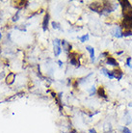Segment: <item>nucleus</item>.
<instances>
[{
  "label": "nucleus",
  "instance_id": "23",
  "mask_svg": "<svg viewBox=\"0 0 132 133\" xmlns=\"http://www.w3.org/2000/svg\"><path fill=\"white\" fill-rule=\"evenodd\" d=\"M129 106H130V107H132V103H129Z\"/></svg>",
  "mask_w": 132,
  "mask_h": 133
},
{
  "label": "nucleus",
  "instance_id": "12",
  "mask_svg": "<svg viewBox=\"0 0 132 133\" xmlns=\"http://www.w3.org/2000/svg\"><path fill=\"white\" fill-rule=\"evenodd\" d=\"M51 25H52V27H53V29H59V30H62V28H61V25L58 23V22H55V21H52V23H51Z\"/></svg>",
  "mask_w": 132,
  "mask_h": 133
},
{
  "label": "nucleus",
  "instance_id": "5",
  "mask_svg": "<svg viewBox=\"0 0 132 133\" xmlns=\"http://www.w3.org/2000/svg\"><path fill=\"white\" fill-rule=\"evenodd\" d=\"M86 49H87V51L90 53L91 62L93 63V62H95V60H96V55H95V49H93V46H90V45H87V46H86Z\"/></svg>",
  "mask_w": 132,
  "mask_h": 133
},
{
  "label": "nucleus",
  "instance_id": "3",
  "mask_svg": "<svg viewBox=\"0 0 132 133\" xmlns=\"http://www.w3.org/2000/svg\"><path fill=\"white\" fill-rule=\"evenodd\" d=\"M90 8L93 10V12L101 14L103 9V2H93L92 4L90 5Z\"/></svg>",
  "mask_w": 132,
  "mask_h": 133
},
{
  "label": "nucleus",
  "instance_id": "15",
  "mask_svg": "<svg viewBox=\"0 0 132 133\" xmlns=\"http://www.w3.org/2000/svg\"><path fill=\"white\" fill-rule=\"evenodd\" d=\"M122 133H131V130L128 128L127 126H123V128H122Z\"/></svg>",
  "mask_w": 132,
  "mask_h": 133
},
{
  "label": "nucleus",
  "instance_id": "18",
  "mask_svg": "<svg viewBox=\"0 0 132 133\" xmlns=\"http://www.w3.org/2000/svg\"><path fill=\"white\" fill-rule=\"evenodd\" d=\"M126 122H125V124H129L130 123H132V118L130 117V116H127V118H126Z\"/></svg>",
  "mask_w": 132,
  "mask_h": 133
},
{
  "label": "nucleus",
  "instance_id": "8",
  "mask_svg": "<svg viewBox=\"0 0 132 133\" xmlns=\"http://www.w3.org/2000/svg\"><path fill=\"white\" fill-rule=\"evenodd\" d=\"M113 73H114V78H117L118 80H121L123 76V72H122L121 70H114L113 71Z\"/></svg>",
  "mask_w": 132,
  "mask_h": 133
},
{
  "label": "nucleus",
  "instance_id": "14",
  "mask_svg": "<svg viewBox=\"0 0 132 133\" xmlns=\"http://www.w3.org/2000/svg\"><path fill=\"white\" fill-rule=\"evenodd\" d=\"M108 72H109V71H108L106 68H101V73H102L103 75L107 76Z\"/></svg>",
  "mask_w": 132,
  "mask_h": 133
},
{
  "label": "nucleus",
  "instance_id": "2",
  "mask_svg": "<svg viewBox=\"0 0 132 133\" xmlns=\"http://www.w3.org/2000/svg\"><path fill=\"white\" fill-rule=\"evenodd\" d=\"M53 48H54V55L55 57H58L62 52V47H61V41L59 39H55L53 41Z\"/></svg>",
  "mask_w": 132,
  "mask_h": 133
},
{
  "label": "nucleus",
  "instance_id": "7",
  "mask_svg": "<svg viewBox=\"0 0 132 133\" xmlns=\"http://www.w3.org/2000/svg\"><path fill=\"white\" fill-rule=\"evenodd\" d=\"M97 93H98V96L103 97V98H107V95H106V92H105V89H104L103 86H100V87L98 88V90L97 91Z\"/></svg>",
  "mask_w": 132,
  "mask_h": 133
},
{
  "label": "nucleus",
  "instance_id": "1",
  "mask_svg": "<svg viewBox=\"0 0 132 133\" xmlns=\"http://www.w3.org/2000/svg\"><path fill=\"white\" fill-rule=\"evenodd\" d=\"M123 19L132 21V5L129 1H121Z\"/></svg>",
  "mask_w": 132,
  "mask_h": 133
},
{
  "label": "nucleus",
  "instance_id": "9",
  "mask_svg": "<svg viewBox=\"0 0 132 133\" xmlns=\"http://www.w3.org/2000/svg\"><path fill=\"white\" fill-rule=\"evenodd\" d=\"M48 22H49V14H46L44 15V20H43V29H44V31H46V30H47Z\"/></svg>",
  "mask_w": 132,
  "mask_h": 133
},
{
  "label": "nucleus",
  "instance_id": "4",
  "mask_svg": "<svg viewBox=\"0 0 132 133\" xmlns=\"http://www.w3.org/2000/svg\"><path fill=\"white\" fill-rule=\"evenodd\" d=\"M111 34L116 38H122V30L120 26H115L111 30Z\"/></svg>",
  "mask_w": 132,
  "mask_h": 133
},
{
  "label": "nucleus",
  "instance_id": "21",
  "mask_svg": "<svg viewBox=\"0 0 132 133\" xmlns=\"http://www.w3.org/2000/svg\"><path fill=\"white\" fill-rule=\"evenodd\" d=\"M58 64H59V66H62V65H63V62H62V61H58Z\"/></svg>",
  "mask_w": 132,
  "mask_h": 133
},
{
  "label": "nucleus",
  "instance_id": "16",
  "mask_svg": "<svg viewBox=\"0 0 132 133\" xmlns=\"http://www.w3.org/2000/svg\"><path fill=\"white\" fill-rule=\"evenodd\" d=\"M126 66H129V68H132V66H131V57H128L126 59Z\"/></svg>",
  "mask_w": 132,
  "mask_h": 133
},
{
  "label": "nucleus",
  "instance_id": "11",
  "mask_svg": "<svg viewBox=\"0 0 132 133\" xmlns=\"http://www.w3.org/2000/svg\"><path fill=\"white\" fill-rule=\"evenodd\" d=\"M78 39L80 40L81 43H85V42H87L89 40V34H85V35L81 36V37H78Z\"/></svg>",
  "mask_w": 132,
  "mask_h": 133
},
{
  "label": "nucleus",
  "instance_id": "20",
  "mask_svg": "<svg viewBox=\"0 0 132 133\" xmlns=\"http://www.w3.org/2000/svg\"><path fill=\"white\" fill-rule=\"evenodd\" d=\"M89 133H98V132H97V130L95 128H91L89 130Z\"/></svg>",
  "mask_w": 132,
  "mask_h": 133
},
{
  "label": "nucleus",
  "instance_id": "22",
  "mask_svg": "<svg viewBox=\"0 0 132 133\" xmlns=\"http://www.w3.org/2000/svg\"><path fill=\"white\" fill-rule=\"evenodd\" d=\"M1 38H2V34H1V32H0V40H1Z\"/></svg>",
  "mask_w": 132,
  "mask_h": 133
},
{
  "label": "nucleus",
  "instance_id": "10",
  "mask_svg": "<svg viewBox=\"0 0 132 133\" xmlns=\"http://www.w3.org/2000/svg\"><path fill=\"white\" fill-rule=\"evenodd\" d=\"M15 78V73H9V75L7 77V84H13Z\"/></svg>",
  "mask_w": 132,
  "mask_h": 133
},
{
  "label": "nucleus",
  "instance_id": "19",
  "mask_svg": "<svg viewBox=\"0 0 132 133\" xmlns=\"http://www.w3.org/2000/svg\"><path fill=\"white\" fill-rule=\"evenodd\" d=\"M18 14H20V12H17V14H15V16L13 18V21H16V20H18Z\"/></svg>",
  "mask_w": 132,
  "mask_h": 133
},
{
  "label": "nucleus",
  "instance_id": "17",
  "mask_svg": "<svg viewBox=\"0 0 132 133\" xmlns=\"http://www.w3.org/2000/svg\"><path fill=\"white\" fill-rule=\"evenodd\" d=\"M107 77H109V79H113V78H114V73H113V71L108 72Z\"/></svg>",
  "mask_w": 132,
  "mask_h": 133
},
{
  "label": "nucleus",
  "instance_id": "6",
  "mask_svg": "<svg viewBox=\"0 0 132 133\" xmlns=\"http://www.w3.org/2000/svg\"><path fill=\"white\" fill-rule=\"evenodd\" d=\"M106 63H107L108 65H110V66H118L117 60H116L114 57H111V56H108V57H106Z\"/></svg>",
  "mask_w": 132,
  "mask_h": 133
},
{
  "label": "nucleus",
  "instance_id": "13",
  "mask_svg": "<svg viewBox=\"0 0 132 133\" xmlns=\"http://www.w3.org/2000/svg\"><path fill=\"white\" fill-rule=\"evenodd\" d=\"M90 95H93L96 93H97V89H96V86H92L91 89H90Z\"/></svg>",
  "mask_w": 132,
  "mask_h": 133
}]
</instances>
